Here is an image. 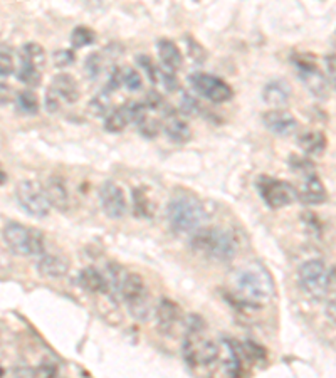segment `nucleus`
<instances>
[{"label": "nucleus", "instance_id": "39", "mask_svg": "<svg viewBox=\"0 0 336 378\" xmlns=\"http://www.w3.org/2000/svg\"><path fill=\"white\" fill-rule=\"evenodd\" d=\"M162 103H163L162 96H160L158 91H155V90L148 91V93H146V98L143 101L146 109H158L160 106H162Z\"/></svg>", "mask_w": 336, "mask_h": 378}, {"label": "nucleus", "instance_id": "13", "mask_svg": "<svg viewBox=\"0 0 336 378\" xmlns=\"http://www.w3.org/2000/svg\"><path fill=\"white\" fill-rule=\"evenodd\" d=\"M99 202L103 207L104 214L109 219H121L125 217L128 204L126 197L123 193L121 187L116 185L114 182H104L99 188Z\"/></svg>", "mask_w": 336, "mask_h": 378}, {"label": "nucleus", "instance_id": "28", "mask_svg": "<svg viewBox=\"0 0 336 378\" xmlns=\"http://www.w3.org/2000/svg\"><path fill=\"white\" fill-rule=\"evenodd\" d=\"M17 80L24 82L27 86H39L40 80H43V71L29 64H19L17 68Z\"/></svg>", "mask_w": 336, "mask_h": 378}, {"label": "nucleus", "instance_id": "40", "mask_svg": "<svg viewBox=\"0 0 336 378\" xmlns=\"http://www.w3.org/2000/svg\"><path fill=\"white\" fill-rule=\"evenodd\" d=\"M160 77H162V81H163V85H165V90L170 91V93H172V91H175L178 87V80L177 77H175V72H170V71H160Z\"/></svg>", "mask_w": 336, "mask_h": 378}, {"label": "nucleus", "instance_id": "22", "mask_svg": "<svg viewBox=\"0 0 336 378\" xmlns=\"http://www.w3.org/2000/svg\"><path fill=\"white\" fill-rule=\"evenodd\" d=\"M156 50H158V58L162 61V66L165 71L177 72L180 69L183 59L182 53L178 49V45L170 39H160L156 44Z\"/></svg>", "mask_w": 336, "mask_h": 378}, {"label": "nucleus", "instance_id": "26", "mask_svg": "<svg viewBox=\"0 0 336 378\" xmlns=\"http://www.w3.org/2000/svg\"><path fill=\"white\" fill-rule=\"evenodd\" d=\"M133 197V212H135L136 217H143V219H150L153 215V204L146 195V192L143 188H135L131 192Z\"/></svg>", "mask_w": 336, "mask_h": 378}, {"label": "nucleus", "instance_id": "36", "mask_svg": "<svg viewBox=\"0 0 336 378\" xmlns=\"http://www.w3.org/2000/svg\"><path fill=\"white\" fill-rule=\"evenodd\" d=\"M32 378H58V367L50 362H43L32 370Z\"/></svg>", "mask_w": 336, "mask_h": 378}, {"label": "nucleus", "instance_id": "9", "mask_svg": "<svg viewBox=\"0 0 336 378\" xmlns=\"http://www.w3.org/2000/svg\"><path fill=\"white\" fill-rule=\"evenodd\" d=\"M257 188H259L262 200L271 209H283V207L291 205L298 199L296 187L289 182H284V180L271 178L268 175H262L257 180Z\"/></svg>", "mask_w": 336, "mask_h": 378}, {"label": "nucleus", "instance_id": "32", "mask_svg": "<svg viewBox=\"0 0 336 378\" xmlns=\"http://www.w3.org/2000/svg\"><path fill=\"white\" fill-rule=\"evenodd\" d=\"M104 68V59H103V54L101 53H93L90 54L86 59V72L90 77H98L101 75V71H103Z\"/></svg>", "mask_w": 336, "mask_h": 378}, {"label": "nucleus", "instance_id": "44", "mask_svg": "<svg viewBox=\"0 0 336 378\" xmlns=\"http://www.w3.org/2000/svg\"><path fill=\"white\" fill-rule=\"evenodd\" d=\"M4 373H6V372H4V368L0 367V378H4Z\"/></svg>", "mask_w": 336, "mask_h": 378}, {"label": "nucleus", "instance_id": "20", "mask_svg": "<svg viewBox=\"0 0 336 378\" xmlns=\"http://www.w3.org/2000/svg\"><path fill=\"white\" fill-rule=\"evenodd\" d=\"M45 195L50 204V209H56L59 212H66L69 209V192L66 183L61 177H49L44 185Z\"/></svg>", "mask_w": 336, "mask_h": 378}, {"label": "nucleus", "instance_id": "19", "mask_svg": "<svg viewBox=\"0 0 336 378\" xmlns=\"http://www.w3.org/2000/svg\"><path fill=\"white\" fill-rule=\"evenodd\" d=\"M293 90L284 80H274L269 81L268 85L262 90V99L266 101L269 106H273L274 109H281L283 106H286L291 99Z\"/></svg>", "mask_w": 336, "mask_h": 378}, {"label": "nucleus", "instance_id": "16", "mask_svg": "<svg viewBox=\"0 0 336 378\" xmlns=\"http://www.w3.org/2000/svg\"><path fill=\"white\" fill-rule=\"evenodd\" d=\"M220 353L224 357V368L231 378H242L244 375V360L242 347L236 341L224 338L220 341Z\"/></svg>", "mask_w": 336, "mask_h": 378}, {"label": "nucleus", "instance_id": "1", "mask_svg": "<svg viewBox=\"0 0 336 378\" xmlns=\"http://www.w3.org/2000/svg\"><path fill=\"white\" fill-rule=\"evenodd\" d=\"M192 249L209 259L231 261L237 252V241L229 230L220 227H199L190 239Z\"/></svg>", "mask_w": 336, "mask_h": 378}, {"label": "nucleus", "instance_id": "23", "mask_svg": "<svg viewBox=\"0 0 336 378\" xmlns=\"http://www.w3.org/2000/svg\"><path fill=\"white\" fill-rule=\"evenodd\" d=\"M80 284L90 293H96V294L109 293V284L106 276L103 273H99V271L93 266L85 267V269L81 271Z\"/></svg>", "mask_w": 336, "mask_h": 378}, {"label": "nucleus", "instance_id": "42", "mask_svg": "<svg viewBox=\"0 0 336 378\" xmlns=\"http://www.w3.org/2000/svg\"><path fill=\"white\" fill-rule=\"evenodd\" d=\"M12 90L4 82H0V104H7L12 99Z\"/></svg>", "mask_w": 336, "mask_h": 378}, {"label": "nucleus", "instance_id": "2", "mask_svg": "<svg viewBox=\"0 0 336 378\" xmlns=\"http://www.w3.org/2000/svg\"><path fill=\"white\" fill-rule=\"evenodd\" d=\"M188 330L183 338V358L190 367L212 365L220 357V347L214 340L207 338L204 323L199 316L188 318Z\"/></svg>", "mask_w": 336, "mask_h": 378}, {"label": "nucleus", "instance_id": "14", "mask_svg": "<svg viewBox=\"0 0 336 378\" xmlns=\"http://www.w3.org/2000/svg\"><path fill=\"white\" fill-rule=\"evenodd\" d=\"M296 190L298 200L305 205H321L328 199V193H326L323 182H321V178L318 177L316 172L305 175L301 187L296 188Z\"/></svg>", "mask_w": 336, "mask_h": 378}, {"label": "nucleus", "instance_id": "38", "mask_svg": "<svg viewBox=\"0 0 336 378\" xmlns=\"http://www.w3.org/2000/svg\"><path fill=\"white\" fill-rule=\"evenodd\" d=\"M75 53L71 49H63V50H56L53 54V61L56 64V68H67L75 63Z\"/></svg>", "mask_w": 336, "mask_h": 378}, {"label": "nucleus", "instance_id": "37", "mask_svg": "<svg viewBox=\"0 0 336 378\" xmlns=\"http://www.w3.org/2000/svg\"><path fill=\"white\" fill-rule=\"evenodd\" d=\"M109 104H112V101H109V94L103 91V93H99L93 101H91V109H93L94 114L101 117V114H104L106 112H108Z\"/></svg>", "mask_w": 336, "mask_h": 378}, {"label": "nucleus", "instance_id": "35", "mask_svg": "<svg viewBox=\"0 0 336 378\" xmlns=\"http://www.w3.org/2000/svg\"><path fill=\"white\" fill-rule=\"evenodd\" d=\"M325 75L328 85L336 90V53H330L325 56Z\"/></svg>", "mask_w": 336, "mask_h": 378}, {"label": "nucleus", "instance_id": "25", "mask_svg": "<svg viewBox=\"0 0 336 378\" xmlns=\"http://www.w3.org/2000/svg\"><path fill=\"white\" fill-rule=\"evenodd\" d=\"M19 54L22 64H29V66H34L43 71L45 64V53L38 43H27L26 45H22Z\"/></svg>", "mask_w": 336, "mask_h": 378}, {"label": "nucleus", "instance_id": "29", "mask_svg": "<svg viewBox=\"0 0 336 378\" xmlns=\"http://www.w3.org/2000/svg\"><path fill=\"white\" fill-rule=\"evenodd\" d=\"M94 39H96V34L90 29V27L77 26L76 29L71 32V44L75 49H81V48H86V45H91L94 43Z\"/></svg>", "mask_w": 336, "mask_h": 378}, {"label": "nucleus", "instance_id": "31", "mask_svg": "<svg viewBox=\"0 0 336 378\" xmlns=\"http://www.w3.org/2000/svg\"><path fill=\"white\" fill-rule=\"evenodd\" d=\"M121 81L123 86L128 87V91H138L143 86V80H141L140 72L133 68H126L121 71Z\"/></svg>", "mask_w": 336, "mask_h": 378}, {"label": "nucleus", "instance_id": "11", "mask_svg": "<svg viewBox=\"0 0 336 378\" xmlns=\"http://www.w3.org/2000/svg\"><path fill=\"white\" fill-rule=\"evenodd\" d=\"M80 98V86L75 77L66 72L54 76L50 87L45 93V109L49 113H56L63 103H76Z\"/></svg>", "mask_w": 336, "mask_h": 378}, {"label": "nucleus", "instance_id": "45", "mask_svg": "<svg viewBox=\"0 0 336 378\" xmlns=\"http://www.w3.org/2000/svg\"><path fill=\"white\" fill-rule=\"evenodd\" d=\"M333 43H335V48H336V32H335V36H333Z\"/></svg>", "mask_w": 336, "mask_h": 378}, {"label": "nucleus", "instance_id": "8", "mask_svg": "<svg viewBox=\"0 0 336 378\" xmlns=\"http://www.w3.org/2000/svg\"><path fill=\"white\" fill-rule=\"evenodd\" d=\"M16 199L17 204L26 214L32 217L44 219L50 212V204L45 195L44 187L36 180H24L16 187Z\"/></svg>", "mask_w": 336, "mask_h": 378}, {"label": "nucleus", "instance_id": "6", "mask_svg": "<svg viewBox=\"0 0 336 378\" xmlns=\"http://www.w3.org/2000/svg\"><path fill=\"white\" fill-rule=\"evenodd\" d=\"M118 294L123 298L128 311L136 321H146L153 313V301L145 279L140 274L126 273Z\"/></svg>", "mask_w": 336, "mask_h": 378}, {"label": "nucleus", "instance_id": "21", "mask_svg": "<svg viewBox=\"0 0 336 378\" xmlns=\"http://www.w3.org/2000/svg\"><path fill=\"white\" fill-rule=\"evenodd\" d=\"M38 269L45 278H63L69 271V261L61 254L45 252L38 259Z\"/></svg>", "mask_w": 336, "mask_h": 378}, {"label": "nucleus", "instance_id": "3", "mask_svg": "<svg viewBox=\"0 0 336 378\" xmlns=\"http://www.w3.org/2000/svg\"><path fill=\"white\" fill-rule=\"evenodd\" d=\"M167 220L173 232H195L204 220V209L192 193L180 192L170 200L167 207Z\"/></svg>", "mask_w": 336, "mask_h": 378}, {"label": "nucleus", "instance_id": "33", "mask_svg": "<svg viewBox=\"0 0 336 378\" xmlns=\"http://www.w3.org/2000/svg\"><path fill=\"white\" fill-rule=\"evenodd\" d=\"M138 130H140V133L146 138H155L156 135H158L160 130H162V123L156 122V119H151L148 118V114L141 119L140 123L136 124Z\"/></svg>", "mask_w": 336, "mask_h": 378}, {"label": "nucleus", "instance_id": "4", "mask_svg": "<svg viewBox=\"0 0 336 378\" xmlns=\"http://www.w3.org/2000/svg\"><path fill=\"white\" fill-rule=\"evenodd\" d=\"M236 291L249 306H261L273 296L274 286L271 276L262 267H246L236 274Z\"/></svg>", "mask_w": 336, "mask_h": 378}, {"label": "nucleus", "instance_id": "41", "mask_svg": "<svg viewBox=\"0 0 336 378\" xmlns=\"http://www.w3.org/2000/svg\"><path fill=\"white\" fill-rule=\"evenodd\" d=\"M182 112L183 113H188V114H193L197 112L195 108H199V103H197L195 99L192 98V96L188 94H183V99H182V104H180Z\"/></svg>", "mask_w": 336, "mask_h": 378}, {"label": "nucleus", "instance_id": "27", "mask_svg": "<svg viewBox=\"0 0 336 378\" xmlns=\"http://www.w3.org/2000/svg\"><path fill=\"white\" fill-rule=\"evenodd\" d=\"M16 103H17V108H19V112L26 113V114H36L39 112V99L34 91H31V90H24V91H21V93H17Z\"/></svg>", "mask_w": 336, "mask_h": 378}, {"label": "nucleus", "instance_id": "7", "mask_svg": "<svg viewBox=\"0 0 336 378\" xmlns=\"http://www.w3.org/2000/svg\"><path fill=\"white\" fill-rule=\"evenodd\" d=\"M298 281L308 296L313 299H323L330 291L331 273L323 261L311 259L299 267Z\"/></svg>", "mask_w": 336, "mask_h": 378}, {"label": "nucleus", "instance_id": "43", "mask_svg": "<svg viewBox=\"0 0 336 378\" xmlns=\"http://www.w3.org/2000/svg\"><path fill=\"white\" fill-rule=\"evenodd\" d=\"M6 182H7V173L4 172V170H0V185H4Z\"/></svg>", "mask_w": 336, "mask_h": 378}, {"label": "nucleus", "instance_id": "24", "mask_svg": "<svg viewBox=\"0 0 336 378\" xmlns=\"http://www.w3.org/2000/svg\"><path fill=\"white\" fill-rule=\"evenodd\" d=\"M298 145L301 146L305 153L311 155V156H320L325 153L328 141H326V136L323 131L311 130V131L303 133V135L298 138Z\"/></svg>", "mask_w": 336, "mask_h": 378}, {"label": "nucleus", "instance_id": "30", "mask_svg": "<svg viewBox=\"0 0 336 378\" xmlns=\"http://www.w3.org/2000/svg\"><path fill=\"white\" fill-rule=\"evenodd\" d=\"M13 72H16V64H13L12 49L0 43V77H7Z\"/></svg>", "mask_w": 336, "mask_h": 378}, {"label": "nucleus", "instance_id": "10", "mask_svg": "<svg viewBox=\"0 0 336 378\" xmlns=\"http://www.w3.org/2000/svg\"><path fill=\"white\" fill-rule=\"evenodd\" d=\"M192 90L202 98L212 101V103H227L232 99L234 90L224 80L214 76L205 75V72H193L188 77Z\"/></svg>", "mask_w": 336, "mask_h": 378}, {"label": "nucleus", "instance_id": "12", "mask_svg": "<svg viewBox=\"0 0 336 378\" xmlns=\"http://www.w3.org/2000/svg\"><path fill=\"white\" fill-rule=\"evenodd\" d=\"M293 63L294 68H296L299 80L305 82V86L310 90V93L316 96V98H326L330 85L328 81H326V76L318 69L315 59H313L310 54H301V56L294 58Z\"/></svg>", "mask_w": 336, "mask_h": 378}, {"label": "nucleus", "instance_id": "5", "mask_svg": "<svg viewBox=\"0 0 336 378\" xmlns=\"http://www.w3.org/2000/svg\"><path fill=\"white\" fill-rule=\"evenodd\" d=\"M4 241L13 254L39 257L45 254V237L39 229L27 227L19 222H9L4 227Z\"/></svg>", "mask_w": 336, "mask_h": 378}, {"label": "nucleus", "instance_id": "18", "mask_svg": "<svg viewBox=\"0 0 336 378\" xmlns=\"http://www.w3.org/2000/svg\"><path fill=\"white\" fill-rule=\"evenodd\" d=\"M156 323H158V330L162 333H170L175 326H177L178 320L182 316V310L177 303L172 301L168 298H162L156 304Z\"/></svg>", "mask_w": 336, "mask_h": 378}, {"label": "nucleus", "instance_id": "34", "mask_svg": "<svg viewBox=\"0 0 336 378\" xmlns=\"http://www.w3.org/2000/svg\"><path fill=\"white\" fill-rule=\"evenodd\" d=\"M136 63L140 64V68L146 72V76H148V80L153 82V85L155 82H158V77H160L158 68L155 66V63L151 61V59L146 56V54H140V56L136 58Z\"/></svg>", "mask_w": 336, "mask_h": 378}, {"label": "nucleus", "instance_id": "15", "mask_svg": "<svg viewBox=\"0 0 336 378\" xmlns=\"http://www.w3.org/2000/svg\"><path fill=\"white\" fill-rule=\"evenodd\" d=\"M262 123L271 133L278 136H289L296 133L299 123L289 112L284 109H269L268 113L262 114Z\"/></svg>", "mask_w": 336, "mask_h": 378}, {"label": "nucleus", "instance_id": "17", "mask_svg": "<svg viewBox=\"0 0 336 378\" xmlns=\"http://www.w3.org/2000/svg\"><path fill=\"white\" fill-rule=\"evenodd\" d=\"M162 128L170 140L175 143H187L190 141L192 138V130L188 126V123L183 122V119L178 117V113L175 109H168L163 114V123Z\"/></svg>", "mask_w": 336, "mask_h": 378}]
</instances>
